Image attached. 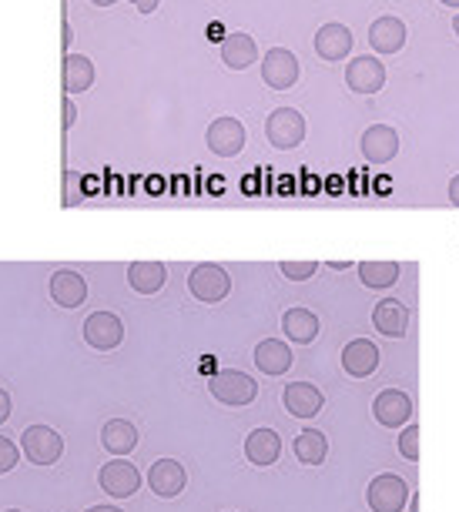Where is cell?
Segmentation results:
<instances>
[{
    "instance_id": "21",
    "label": "cell",
    "mask_w": 459,
    "mask_h": 512,
    "mask_svg": "<svg viewBox=\"0 0 459 512\" xmlns=\"http://www.w3.org/2000/svg\"><path fill=\"white\" fill-rule=\"evenodd\" d=\"M282 332L295 345H309V342L319 338L322 322H319V315H315L312 308H299V305H295V308H289V312L282 315Z\"/></svg>"
},
{
    "instance_id": "17",
    "label": "cell",
    "mask_w": 459,
    "mask_h": 512,
    "mask_svg": "<svg viewBox=\"0 0 459 512\" xmlns=\"http://www.w3.org/2000/svg\"><path fill=\"white\" fill-rule=\"evenodd\" d=\"M315 54L322 57V61H346L349 51H352V31L346 24H322L319 31H315Z\"/></svg>"
},
{
    "instance_id": "43",
    "label": "cell",
    "mask_w": 459,
    "mask_h": 512,
    "mask_svg": "<svg viewBox=\"0 0 459 512\" xmlns=\"http://www.w3.org/2000/svg\"><path fill=\"white\" fill-rule=\"evenodd\" d=\"M4 512H24V509H4Z\"/></svg>"
},
{
    "instance_id": "39",
    "label": "cell",
    "mask_w": 459,
    "mask_h": 512,
    "mask_svg": "<svg viewBox=\"0 0 459 512\" xmlns=\"http://www.w3.org/2000/svg\"><path fill=\"white\" fill-rule=\"evenodd\" d=\"M329 268H336V272H342V268H349V262H325Z\"/></svg>"
},
{
    "instance_id": "30",
    "label": "cell",
    "mask_w": 459,
    "mask_h": 512,
    "mask_svg": "<svg viewBox=\"0 0 459 512\" xmlns=\"http://www.w3.org/2000/svg\"><path fill=\"white\" fill-rule=\"evenodd\" d=\"M279 272L285 278H292V282H305V278H312L319 272V262H312V258H305V262H282Z\"/></svg>"
},
{
    "instance_id": "13",
    "label": "cell",
    "mask_w": 459,
    "mask_h": 512,
    "mask_svg": "<svg viewBox=\"0 0 459 512\" xmlns=\"http://www.w3.org/2000/svg\"><path fill=\"white\" fill-rule=\"evenodd\" d=\"M282 405L295 419H315L325 405V395L322 389H315L312 382H289L282 392Z\"/></svg>"
},
{
    "instance_id": "25",
    "label": "cell",
    "mask_w": 459,
    "mask_h": 512,
    "mask_svg": "<svg viewBox=\"0 0 459 512\" xmlns=\"http://www.w3.org/2000/svg\"><path fill=\"white\" fill-rule=\"evenodd\" d=\"M168 282V268L161 262H135L128 268V285L138 295H158Z\"/></svg>"
},
{
    "instance_id": "19",
    "label": "cell",
    "mask_w": 459,
    "mask_h": 512,
    "mask_svg": "<svg viewBox=\"0 0 459 512\" xmlns=\"http://www.w3.org/2000/svg\"><path fill=\"white\" fill-rule=\"evenodd\" d=\"M372 325L386 338H403L409 332V308L399 302V298H382V302L372 308Z\"/></svg>"
},
{
    "instance_id": "8",
    "label": "cell",
    "mask_w": 459,
    "mask_h": 512,
    "mask_svg": "<svg viewBox=\"0 0 459 512\" xmlns=\"http://www.w3.org/2000/svg\"><path fill=\"white\" fill-rule=\"evenodd\" d=\"M84 342L98 352H114L124 342V322L114 312H91L84 318Z\"/></svg>"
},
{
    "instance_id": "32",
    "label": "cell",
    "mask_w": 459,
    "mask_h": 512,
    "mask_svg": "<svg viewBox=\"0 0 459 512\" xmlns=\"http://www.w3.org/2000/svg\"><path fill=\"white\" fill-rule=\"evenodd\" d=\"M7 419H11V392L0 389V425H4Z\"/></svg>"
},
{
    "instance_id": "26",
    "label": "cell",
    "mask_w": 459,
    "mask_h": 512,
    "mask_svg": "<svg viewBox=\"0 0 459 512\" xmlns=\"http://www.w3.org/2000/svg\"><path fill=\"white\" fill-rule=\"evenodd\" d=\"M403 275V265L399 262H382V258H369V262H359V282L372 288V292H382V288H392Z\"/></svg>"
},
{
    "instance_id": "29",
    "label": "cell",
    "mask_w": 459,
    "mask_h": 512,
    "mask_svg": "<svg viewBox=\"0 0 459 512\" xmlns=\"http://www.w3.org/2000/svg\"><path fill=\"white\" fill-rule=\"evenodd\" d=\"M399 456L409 459V462H419V425L416 422H406L403 432H399Z\"/></svg>"
},
{
    "instance_id": "14",
    "label": "cell",
    "mask_w": 459,
    "mask_h": 512,
    "mask_svg": "<svg viewBox=\"0 0 459 512\" xmlns=\"http://www.w3.org/2000/svg\"><path fill=\"white\" fill-rule=\"evenodd\" d=\"M359 148L366 154V161L389 164L399 154V134H396V128H389V124H372V128L362 131Z\"/></svg>"
},
{
    "instance_id": "24",
    "label": "cell",
    "mask_w": 459,
    "mask_h": 512,
    "mask_svg": "<svg viewBox=\"0 0 459 512\" xmlns=\"http://www.w3.org/2000/svg\"><path fill=\"white\" fill-rule=\"evenodd\" d=\"M218 51L228 71H248L258 61V44L252 34H228Z\"/></svg>"
},
{
    "instance_id": "38",
    "label": "cell",
    "mask_w": 459,
    "mask_h": 512,
    "mask_svg": "<svg viewBox=\"0 0 459 512\" xmlns=\"http://www.w3.org/2000/svg\"><path fill=\"white\" fill-rule=\"evenodd\" d=\"M91 4H94V7H114L118 0H91Z\"/></svg>"
},
{
    "instance_id": "10",
    "label": "cell",
    "mask_w": 459,
    "mask_h": 512,
    "mask_svg": "<svg viewBox=\"0 0 459 512\" xmlns=\"http://www.w3.org/2000/svg\"><path fill=\"white\" fill-rule=\"evenodd\" d=\"M346 84H349V91H356V94H376L386 88V67H382L376 54L352 57L346 67Z\"/></svg>"
},
{
    "instance_id": "27",
    "label": "cell",
    "mask_w": 459,
    "mask_h": 512,
    "mask_svg": "<svg viewBox=\"0 0 459 512\" xmlns=\"http://www.w3.org/2000/svg\"><path fill=\"white\" fill-rule=\"evenodd\" d=\"M292 449L302 466H322L325 456H329V439H325V432L319 429H302L299 436H295Z\"/></svg>"
},
{
    "instance_id": "37",
    "label": "cell",
    "mask_w": 459,
    "mask_h": 512,
    "mask_svg": "<svg viewBox=\"0 0 459 512\" xmlns=\"http://www.w3.org/2000/svg\"><path fill=\"white\" fill-rule=\"evenodd\" d=\"M84 512H121L118 506H108V502H104V506H91V509H84Z\"/></svg>"
},
{
    "instance_id": "1",
    "label": "cell",
    "mask_w": 459,
    "mask_h": 512,
    "mask_svg": "<svg viewBox=\"0 0 459 512\" xmlns=\"http://www.w3.org/2000/svg\"><path fill=\"white\" fill-rule=\"evenodd\" d=\"M208 392L215 395V402L232 405V409H242V405H252L258 399V382L248 372L222 369V372L212 375V382H208Z\"/></svg>"
},
{
    "instance_id": "5",
    "label": "cell",
    "mask_w": 459,
    "mask_h": 512,
    "mask_svg": "<svg viewBox=\"0 0 459 512\" xmlns=\"http://www.w3.org/2000/svg\"><path fill=\"white\" fill-rule=\"evenodd\" d=\"M302 77V64L299 57L292 51H285V47H272L269 54L262 57V81L269 84L272 91H289L299 84Z\"/></svg>"
},
{
    "instance_id": "35",
    "label": "cell",
    "mask_w": 459,
    "mask_h": 512,
    "mask_svg": "<svg viewBox=\"0 0 459 512\" xmlns=\"http://www.w3.org/2000/svg\"><path fill=\"white\" fill-rule=\"evenodd\" d=\"M449 201H453V205L459 208V175L449 178Z\"/></svg>"
},
{
    "instance_id": "34",
    "label": "cell",
    "mask_w": 459,
    "mask_h": 512,
    "mask_svg": "<svg viewBox=\"0 0 459 512\" xmlns=\"http://www.w3.org/2000/svg\"><path fill=\"white\" fill-rule=\"evenodd\" d=\"M74 121H78V108L74 101H64V128H74Z\"/></svg>"
},
{
    "instance_id": "9",
    "label": "cell",
    "mask_w": 459,
    "mask_h": 512,
    "mask_svg": "<svg viewBox=\"0 0 459 512\" xmlns=\"http://www.w3.org/2000/svg\"><path fill=\"white\" fill-rule=\"evenodd\" d=\"M372 419L386 429H403V425L413 419V399L403 389H382L376 399H372Z\"/></svg>"
},
{
    "instance_id": "3",
    "label": "cell",
    "mask_w": 459,
    "mask_h": 512,
    "mask_svg": "<svg viewBox=\"0 0 459 512\" xmlns=\"http://www.w3.org/2000/svg\"><path fill=\"white\" fill-rule=\"evenodd\" d=\"M265 138H269L272 148L295 151L305 141V118L295 108H275L265 118Z\"/></svg>"
},
{
    "instance_id": "22",
    "label": "cell",
    "mask_w": 459,
    "mask_h": 512,
    "mask_svg": "<svg viewBox=\"0 0 459 512\" xmlns=\"http://www.w3.org/2000/svg\"><path fill=\"white\" fill-rule=\"evenodd\" d=\"M138 439L141 436H138L135 422H128V419H108L101 425V446L118 459H124L128 452H135Z\"/></svg>"
},
{
    "instance_id": "31",
    "label": "cell",
    "mask_w": 459,
    "mask_h": 512,
    "mask_svg": "<svg viewBox=\"0 0 459 512\" xmlns=\"http://www.w3.org/2000/svg\"><path fill=\"white\" fill-rule=\"evenodd\" d=\"M17 462H21V449H17L7 436H0V476H4V472H11Z\"/></svg>"
},
{
    "instance_id": "20",
    "label": "cell",
    "mask_w": 459,
    "mask_h": 512,
    "mask_svg": "<svg viewBox=\"0 0 459 512\" xmlns=\"http://www.w3.org/2000/svg\"><path fill=\"white\" fill-rule=\"evenodd\" d=\"M282 456V439L275 429H252L245 439V459L252 462V466H275Z\"/></svg>"
},
{
    "instance_id": "18",
    "label": "cell",
    "mask_w": 459,
    "mask_h": 512,
    "mask_svg": "<svg viewBox=\"0 0 459 512\" xmlns=\"http://www.w3.org/2000/svg\"><path fill=\"white\" fill-rule=\"evenodd\" d=\"M47 292H51L54 305L81 308L84 298H88V282H84V275L71 272V268H61V272L51 275V282H47Z\"/></svg>"
},
{
    "instance_id": "12",
    "label": "cell",
    "mask_w": 459,
    "mask_h": 512,
    "mask_svg": "<svg viewBox=\"0 0 459 512\" xmlns=\"http://www.w3.org/2000/svg\"><path fill=\"white\" fill-rule=\"evenodd\" d=\"M148 486L158 499H175L188 486V472L178 459H158L148 469Z\"/></svg>"
},
{
    "instance_id": "6",
    "label": "cell",
    "mask_w": 459,
    "mask_h": 512,
    "mask_svg": "<svg viewBox=\"0 0 459 512\" xmlns=\"http://www.w3.org/2000/svg\"><path fill=\"white\" fill-rule=\"evenodd\" d=\"M366 502H369L372 512H403V506H409L406 479L392 476V472H382V476H376L369 482Z\"/></svg>"
},
{
    "instance_id": "2",
    "label": "cell",
    "mask_w": 459,
    "mask_h": 512,
    "mask_svg": "<svg viewBox=\"0 0 459 512\" xmlns=\"http://www.w3.org/2000/svg\"><path fill=\"white\" fill-rule=\"evenodd\" d=\"M21 452L34 466H54L64 456V439L51 425H27L21 432Z\"/></svg>"
},
{
    "instance_id": "15",
    "label": "cell",
    "mask_w": 459,
    "mask_h": 512,
    "mask_svg": "<svg viewBox=\"0 0 459 512\" xmlns=\"http://www.w3.org/2000/svg\"><path fill=\"white\" fill-rule=\"evenodd\" d=\"M379 362H382V355L372 338H352L346 349H342V369H346L352 379H369V375L379 369Z\"/></svg>"
},
{
    "instance_id": "7",
    "label": "cell",
    "mask_w": 459,
    "mask_h": 512,
    "mask_svg": "<svg viewBox=\"0 0 459 512\" xmlns=\"http://www.w3.org/2000/svg\"><path fill=\"white\" fill-rule=\"evenodd\" d=\"M245 141H248V131L238 118H215L205 131L208 151L218 154V158H235V154H242Z\"/></svg>"
},
{
    "instance_id": "41",
    "label": "cell",
    "mask_w": 459,
    "mask_h": 512,
    "mask_svg": "<svg viewBox=\"0 0 459 512\" xmlns=\"http://www.w3.org/2000/svg\"><path fill=\"white\" fill-rule=\"evenodd\" d=\"M409 509H413V512H419V502H416V496H409Z\"/></svg>"
},
{
    "instance_id": "36",
    "label": "cell",
    "mask_w": 459,
    "mask_h": 512,
    "mask_svg": "<svg viewBox=\"0 0 459 512\" xmlns=\"http://www.w3.org/2000/svg\"><path fill=\"white\" fill-rule=\"evenodd\" d=\"M61 37H64V47H68L74 41V31H71V24H61Z\"/></svg>"
},
{
    "instance_id": "28",
    "label": "cell",
    "mask_w": 459,
    "mask_h": 512,
    "mask_svg": "<svg viewBox=\"0 0 459 512\" xmlns=\"http://www.w3.org/2000/svg\"><path fill=\"white\" fill-rule=\"evenodd\" d=\"M94 84V61L84 54H68L64 57V91L68 94H84Z\"/></svg>"
},
{
    "instance_id": "23",
    "label": "cell",
    "mask_w": 459,
    "mask_h": 512,
    "mask_svg": "<svg viewBox=\"0 0 459 512\" xmlns=\"http://www.w3.org/2000/svg\"><path fill=\"white\" fill-rule=\"evenodd\" d=\"M255 365H258V372H265V375H285L292 369L289 342H279V338H262V342L255 345Z\"/></svg>"
},
{
    "instance_id": "11",
    "label": "cell",
    "mask_w": 459,
    "mask_h": 512,
    "mask_svg": "<svg viewBox=\"0 0 459 512\" xmlns=\"http://www.w3.org/2000/svg\"><path fill=\"white\" fill-rule=\"evenodd\" d=\"M98 486L108 492L111 499H131L141 489V472L131 466L128 459H114L98 472Z\"/></svg>"
},
{
    "instance_id": "16",
    "label": "cell",
    "mask_w": 459,
    "mask_h": 512,
    "mask_svg": "<svg viewBox=\"0 0 459 512\" xmlns=\"http://www.w3.org/2000/svg\"><path fill=\"white\" fill-rule=\"evenodd\" d=\"M406 24L399 21V17H392V14H382L372 21L369 27V47L376 54H399L406 47Z\"/></svg>"
},
{
    "instance_id": "33",
    "label": "cell",
    "mask_w": 459,
    "mask_h": 512,
    "mask_svg": "<svg viewBox=\"0 0 459 512\" xmlns=\"http://www.w3.org/2000/svg\"><path fill=\"white\" fill-rule=\"evenodd\" d=\"M131 4H135L138 14H155L161 7V0H131Z\"/></svg>"
},
{
    "instance_id": "42",
    "label": "cell",
    "mask_w": 459,
    "mask_h": 512,
    "mask_svg": "<svg viewBox=\"0 0 459 512\" xmlns=\"http://www.w3.org/2000/svg\"><path fill=\"white\" fill-rule=\"evenodd\" d=\"M453 31H456V37H459V14L453 17Z\"/></svg>"
},
{
    "instance_id": "4",
    "label": "cell",
    "mask_w": 459,
    "mask_h": 512,
    "mask_svg": "<svg viewBox=\"0 0 459 512\" xmlns=\"http://www.w3.org/2000/svg\"><path fill=\"white\" fill-rule=\"evenodd\" d=\"M188 292L195 295L198 302L215 305V302H222V298H228V292H232V278H228V272H225L222 265L205 262V265L191 268Z\"/></svg>"
},
{
    "instance_id": "40",
    "label": "cell",
    "mask_w": 459,
    "mask_h": 512,
    "mask_svg": "<svg viewBox=\"0 0 459 512\" xmlns=\"http://www.w3.org/2000/svg\"><path fill=\"white\" fill-rule=\"evenodd\" d=\"M439 4H446V7H453V11H456V7H459V0H439Z\"/></svg>"
}]
</instances>
